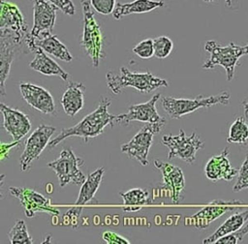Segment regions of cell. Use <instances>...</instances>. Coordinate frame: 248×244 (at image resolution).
Here are the masks:
<instances>
[{"instance_id":"obj_20","label":"cell","mask_w":248,"mask_h":244,"mask_svg":"<svg viewBox=\"0 0 248 244\" xmlns=\"http://www.w3.org/2000/svg\"><path fill=\"white\" fill-rule=\"evenodd\" d=\"M229 154V148L225 147L219 155L212 156L207 161L204 168V173L209 180L213 182L221 179L225 181H231L235 176H237L238 170L232 167L228 158Z\"/></svg>"},{"instance_id":"obj_36","label":"cell","mask_w":248,"mask_h":244,"mask_svg":"<svg viewBox=\"0 0 248 244\" xmlns=\"http://www.w3.org/2000/svg\"><path fill=\"white\" fill-rule=\"evenodd\" d=\"M19 145V140H14L12 143H5L1 142V150H0V160L4 161L5 159L9 158V152L11 148Z\"/></svg>"},{"instance_id":"obj_38","label":"cell","mask_w":248,"mask_h":244,"mask_svg":"<svg viewBox=\"0 0 248 244\" xmlns=\"http://www.w3.org/2000/svg\"><path fill=\"white\" fill-rule=\"evenodd\" d=\"M235 2V0H225V4L227 8H232V4Z\"/></svg>"},{"instance_id":"obj_16","label":"cell","mask_w":248,"mask_h":244,"mask_svg":"<svg viewBox=\"0 0 248 244\" xmlns=\"http://www.w3.org/2000/svg\"><path fill=\"white\" fill-rule=\"evenodd\" d=\"M160 99V94L154 95L148 102L132 105L128 107L127 113L116 115L114 122L118 125H128L132 121L144 123H157L166 121V119L157 112L156 103Z\"/></svg>"},{"instance_id":"obj_3","label":"cell","mask_w":248,"mask_h":244,"mask_svg":"<svg viewBox=\"0 0 248 244\" xmlns=\"http://www.w3.org/2000/svg\"><path fill=\"white\" fill-rule=\"evenodd\" d=\"M80 5L83 16V30L80 46L84 53L91 59L92 66L97 68L100 61L105 57L103 51V35L100 25L95 19L90 0H81Z\"/></svg>"},{"instance_id":"obj_22","label":"cell","mask_w":248,"mask_h":244,"mask_svg":"<svg viewBox=\"0 0 248 244\" xmlns=\"http://www.w3.org/2000/svg\"><path fill=\"white\" fill-rule=\"evenodd\" d=\"M85 87L81 82L71 81L61 98V105L65 113L71 117L75 116L84 105Z\"/></svg>"},{"instance_id":"obj_39","label":"cell","mask_w":248,"mask_h":244,"mask_svg":"<svg viewBox=\"0 0 248 244\" xmlns=\"http://www.w3.org/2000/svg\"><path fill=\"white\" fill-rule=\"evenodd\" d=\"M203 2H205V3H211V2H213V1H215V0H202Z\"/></svg>"},{"instance_id":"obj_34","label":"cell","mask_w":248,"mask_h":244,"mask_svg":"<svg viewBox=\"0 0 248 244\" xmlns=\"http://www.w3.org/2000/svg\"><path fill=\"white\" fill-rule=\"evenodd\" d=\"M49 1L53 3L65 15H74L76 13V8L72 0H49Z\"/></svg>"},{"instance_id":"obj_15","label":"cell","mask_w":248,"mask_h":244,"mask_svg":"<svg viewBox=\"0 0 248 244\" xmlns=\"http://www.w3.org/2000/svg\"><path fill=\"white\" fill-rule=\"evenodd\" d=\"M24 42L30 52L35 54V57L29 63V67L46 76H57L63 80H68L70 76L65 72L53 59L46 55V52L35 44V39L27 33L24 37Z\"/></svg>"},{"instance_id":"obj_7","label":"cell","mask_w":248,"mask_h":244,"mask_svg":"<svg viewBox=\"0 0 248 244\" xmlns=\"http://www.w3.org/2000/svg\"><path fill=\"white\" fill-rule=\"evenodd\" d=\"M83 165L84 161L78 157L71 148L62 150L58 159L48 163V167L56 173L61 188L69 183L82 185L86 178L79 168Z\"/></svg>"},{"instance_id":"obj_5","label":"cell","mask_w":248,"mask_h":244,"mask_svg":"<svg viewBox=\"0 0 248 244\" xmlns=\"http://www.w3.org/2000/svg\"><path fill=\"white\" fill-rule=\"evenodd\" d=\"M230 92L222 91L217 95H211L208 97L199 95L194 99H177L167 96L163 97L161 101L162 107L167 114L173 119H177L201 107H209L215 105L227 106L230 103Z\"/></svg>"},{"instance_id":"obj_25","label":"cell","mask_w":248,"mask_h":244,"mask_svg":"<svg viewBox=\"0 0 248 244\" xmlns=\"http://www.w3.org/2000/svg\"><path fill=\"white\" fill-rule=\"evenodd\" d=\"M248 221V209L231 215L211 235L203 239V244L215 243L220 237L239 229Z\"/></svg>"},{"instance_id":"obj_32","label":"cell","mask_w":248,"mask_h":244,"mask_svg":"<svg viewBox=\"0 0 248 244\" xmlns=\"http://www.w3.org/2000/svg\"><path fill=\"white\" fill-rule=\"evenodd\" d=\"M248 234V224L245 226H242L239 229H237L234 232L229 233L227 235H224L220 237L215 243L218 244H237L242 241L244 236Z\"/></svg>"},{"instance_id":"obj_11","label":"cell","mask_w":248,"mask_h":244,"mask_svg":"<svg viewBox=\"0 0 248 244\" xmlns=\"http://www.w3.org/2000/svg\"><path fill=\"white\" fill-rule=\"evenodd\" d=\"M55 127L50 125H40L26 139L22 154L19 157V167L22 172L31 168L33 161L37 160L43 150L48 145L50 137L55 132Z\"/></svg>"},{"instance_id":"obj_21","label":"cell","mask_w":248,"mask_h":244,"mask_svg":"<svg viewBox=\"0 0 248 244\" xmlns=\"http://www.w3.org/2000/svg\"><path fill=\"white\" fill-rule=\"evenodd\" d=\"M0 29H10L26 35L27 23L19 8L9 0H0Z\"/></svg>"},{"instance_id":"obj_31","label":"cell","mask_w":248,"mask_h":244,"mask_svg":"<svg viewBox=\"0 0 248 244\" xmlns=\"http://www.w3.org/2000/svg\"><path fill=\"white\" fill-rule=\"evenodd\" d=\"M133 52L142 59L151 58L154 55V45L152 39H145L134 46Z\"/></svg>"},{"instance_id":"obj_26","label":"cell","mask_w":248,"mask_h":244,"mask_svg":"<svg viewBox=\"0 0 248 244\" xmlns=\"http://www.w3.org/2000/svg\"><path fill=\"white\" fill-rule=\"evenodd\" d=\"M119 195L123 199L122 209L125 212H136L142 206L152 203L150 193L142 188H134Z\"/></svg>"},{"instance_id":"obj_10","label":"cell","mask_w":248,"mask_h":244,"mask_svg":"<svg viewBox=\"0 0 248 244\" xmlns=\"http://www.w3.org/2000/svg\"><path fill=\"white\" fill-rule=\"evenodd\" d=\"M11 195L18 198L26 217H34L38 212H46L51 216H58L59 210L51 204L50 198L27 187H9Z\"/></svg>"},{"instance_id":"obj_8","label":"cell","mask_w":248,"mask_h":244,"mask_svg":"<svg viewBox=\"0 0 248 244\" xmlns=\"http://www.w3.org/2000/svg\"><path fill=\"white\" fill-rule=\"evenodd\" d=\"M165 124L166 121L145 123L129 142L121 145V152L125 153L131 159H136L141 166H147L149 164L147 155L152 144L153 137L160 133Z\"/></svg>"},{"instance_id":"obj_23","label":"cell","mask_w":248,"mask_h":244,"mask_svg":"<svg viewBox=\"0 0 248 244\" xmlns=\"http://www.w3.org/2000/svg\"><path fill=\"white\" fill-rule=\"evenodd\" d=\"M164 6L165 2L163 0H134L129 3H116L112 16L114 19L118 20L131 14H143Z\"/></svg>"},{"instance_id":"obj_6","label":"cell","mask_w":248,"mask_h":244,"mask_svg":"<svg viewBox=\"0 0 248 244\" xmlns=\"http://www.w3.org/2000/svg\"><path fill=\"white\" fill-rule=\"evenodd\" d=\"M24 37L25 35L10 29H0V94L2 96L6 94L5 82L16 55L20 52L28 53L29 49L23 48V46H26Z\"/></svg>"},{"instance_id":"obj_33","label":"cell","mask_w":248,"mask_h":244,"mask_svg":"<svg viewBox=\"0 0 248 244\" xmlns=\"http://www.w3.org/2000/svg\"><path fill=\"white\" fill-rule=\"evenodd\" d=\"M90 4L95 12L108 15L112 14L116 6V0H90Z\"/></svg>"},{"instance_id":"obj_17","label":"cell","mask_w":248,"mask_h":244,"mask_svg":"<svg viewBox=\"0 0 248 244\" xmlns=\"http://www.w3.org/2000/svg\"><path fill=\"white\" fill-rule=\"evenodd\" d=\"M154 166L162 173L164 187L169 191L172 203L178 204L183 198L182 192L185 188V178L181 168L161 160H155Z\"/></svg>"},{"instance_id":"obj_37","label":"cell","mask_w":248,"mask_h":244,"mask_svg":"<svg viewBox=\"0 0 248 244\" xmlns=\"http://www.w3.org/2000/svg\"><path fill=\"white\" fill-rule=\"evenodd\" d=\"M242 106H243V108H244L245 118L247 119V118H248V100L243 101V102H242Z\"/></svg>"},{"instance_id":"obj_19","label":"cell","mask_w":248,"mask_h":244,"mask_svg":"<svg viewBox=\"0 0 248 244\" xmlns=\"http://www.w3.org/2000/svg\"><path fill=\"white\" fill-rule=\"evenodd\" d=\"M0 110L4 117L3 127L14 140H20L28 134L31 129V121L25 113L4 103L0 104Z\"/></svg>"},{"instance_id":"obj_1","label":"cell","mask_w":248,"mask_h":244,"mask_svg":"<svg viewBox=\"0 0 248 244\" xmlns=\"http://www.w3.org/2000/svg\"><path fill=\"white\" fill-rule=\"evenodd\" d=\"M109 106L110 101L108 98H102L97 108L93 110V112L86 115L75 126L61 130L60 134L49 141L47 147L52 149L65 138L70 137H80L83 138L84 142H87L88 138L101 135L106 126L109 125L110 127H113V121L115 120L116 115L108 112V108Z\"/></svg>"},{"instance_id":"obj_27","label":"cell","mask_w":248,"mask_h":244,"mask_svg":"<svg viewBox=\"0 0 248 244\" xmlns=\"http://www.w3.org/2000/svg\"><path fill=\"white\" fill-rule=\"evenodd\" d=\"M227 141L246 145L248 141V124L244 117H237L229 129Z\"/></svg>"},{"instance_id":"obj_18","label":"cell","mask_w":248,"mask_h":244,"mask_svg":"<svg viewBox=\"0 0 248 244\" xmlns=\"http://www.w3.org/2000/svg\"><path fill=\"white\" fill-rule=\"evenodd\" d=\"M19 90L22 99L35 109L44 114L55 113L54 100L44 87L28 82H20Z\"/></svg>"},{"instance_id":"obj_28","label":"cell","mask_w":248,"mask_h":244,"mask_svg":"<svg viewBox=\"0 0 248 244\" xmlns=\"http://www.w3.org/2000/svg\"><path fill=\"white\" fill-rule=\"evenodd\" d=\"M10 243L12 244H31L33 239L29 235L26 224L23 220L16 222L12 229L8 233Z\"/></svg>"},{"instance_id":"obj_14","label":"cell","mask_w":248,"mask_h":244,"mask_svg":"<svg viewBox=\"0 0 248 244\" xmlns=\"http://www.w3.org/2000/svg\"><path fill=\"white\" fill-rule=\"evenodd\" d=\"M105 169L104 168H99L92 171L82 183L80 191L78 193V199L75 202V205L68 210L65 214V219H69L71 225H76L79 215L82 211L83 205L89 202L95 196L96 192L98 191L100 184L103 179Z\"/></svg>"},{"instance_id":"obj_35","label":"cell","mask_w":248,"mask_h":244,"mask_svg":"<svg viewBox=\"0 0 248 244\" xmlns=\"http://www.w3.org/2000/svg\"><path fill=\"white\" fill-rule=\"evenodd\" d=\"M102 238L109 244H129L130 241L124 237H122L121 235L113 232V231H104Z\"/></svg>"},{"instance_id":"obj_13","label":"cell","mask_w":248,"mask_h":244,"mask_svg":"<svg viewBox=\"0 0 248 244\" xmlns=\"http://www.w3.org/2000/svg\"><path fill=\"white\" fill-rule=\"evenodd\" d=\"M247 205L239 200H214L202 207L193 216L189 217L188 221L196 229H202L228 211H232L234 209H239Z\"/></svg>"},{"instance_id":"obj_24","label":"cell","mask_w":248,"mask_h":244,"mask_svg":"<svg viewBox=\"0 0 248 244\" xmlns=\"http://www.w3.org/2000/svg\"><path fill=\"white\" fill-rule=\"evenodd\" d=\"M35 44L43 48L47 54L58 58L65 62L73 60V55L68 50L67 46L58 40L56 35L46 34L35 39Z\"/></svg>"},{"instance_id":"obj_2","label":"cell","mask_w":248,"mask_h":244,"mask_svg":"<svg viewBox=\"0 0 248 244\" xmlns=\"http://www.w3.org/2000/svg\"><path fill=\"white\" fill-rule=\"evenodd\" d=\"M108 87L113 94L121 93L122 89L131 86L141 93H150L160 87H167L168 81L164 78L155 76L150 72L136 73L131 72L125 67L120 68V74L115 75L108 72L106 75Z\"/></svg>"},{"instance_id":"obj_12","label":"cell","mask_w":248,"mask_h":244,"mask_svg":"<svg viewBox=\"0 0 248 244\" xmlns=\"http://www.w3.org/2000/svg\"><path fill=\"white\" fill-rule=\"evenodd\" d=\"M33 2V27L30 35L40 38L51 34L55 24L57 7L49 0H32Z\"/></svg>"},{"instance_id":"obj_29","label":"cell","mask_w":248,"mask_h":244,"mask_svg":"<svg viewBox=\"0 0 248 244\" xmlns=\"http://www.w3.org/2000/svg\"><path fill=\"white\" fill-rule=\"evenodd\" d=\"M154 45V55L157 58L164 59L167 58L173 47L172 41L167 36H160L153 40Z\"/></svg>"},{"instance_id":"obj_30","label":"cell","mask_w":248,"mask_h":244,"mask_svg":"<svg viewBox=\"0 0 248 244\" xmlns=\"http://www.w3.org/2000/svg\"><path fill=\"white\" fill-rule=\"evenodd\" d=\"M244 189H248V152L245 156L244 162L238 169L237 179L232 187V191L239 192Z\"/></svg>"},{"instance_id":"obj_9","label":"cell","mask_w":248,"mask_h":244,"mask_svg":"<svg viewBox=\"0 0 248 244\" xmlns=\"http://www.w3.org/2000/svg\"><path fill=\"white\" fill-rule=\"evenodd\" d=\"M162 143L169 148L168 157L170 159L179 158L188 164H193L196 161V153L203 147V140L195 132L187 136L182 129L179 130L177 136H164Z\"/></svg>"},{"instance_id":"obj_4","label":"cell","mask_w":248,"mask_h":244,"mask_svg":"<svg viewBox=\"0 0 248 244\" xmlns=\"http://www.w3.org/2000/svg\"><path fill=\"white\" fill-rule=\"evenodd\" d=\"M204 49L209 53V58L202 67L210 70L216 66H222L226 71L227 80L229 81L234 76V69L239 58L243 55H248V44L237 46L232 42L228 46H222L215 41L209 40L204 44Z\"/></svg>"}]
</instances>
